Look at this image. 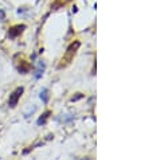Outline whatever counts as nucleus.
I'll return each instance as SVG.
<instances>
[{
	"label": "nucleus",
	"mask_w": 152,
	"mask_h": 160,
	"mask_svg": "<svg viewBox=\"0 0 152 160\" xmlns=\"http://www.w3.org/2000/svg\"><path fill=\"white\" fill-rule=\"evenodd\" d=\"M23 92H24V89H23V88L15 89V92L10 96V100H8V105H10L11 108H15V106H16V104H18V101H19V98L22 97Z\"/></svg>",
	"instance_id": "nucleus-1"
},
{
	"label": "nucleus",
	"mask_w": 152,
	"mask_h": 160,
	"mask_svg": "<svg viewBox=\"0 0 152 160\" xmlns=\"http://www.w3.org/2000/svg\"><path fill=\"white\" fill-rule=\"evenodd\" d=\"M24 28H26V26H24V24H18V26H14V27L10 28V31H8V36H10V38H16V36H18L20 32L23 31Z\"/></svg>",
	"instance_id": "nucleus-2"
},
{
	"label": "nucleus",
	"mask_w": 152,
	"mask_h": 160,
	"mask_svg": "<svg viewBox=\"0 0 152 160\" xmlns=\"http://www.w3.org/2000/svg\"><path fill=\"white\" fill-rule=\"evenodd\" d=\"M49 116H50V112H46L45 114H42V117H40L39 120H38V125H42V124H45Z\"/></svg>",
	"instance_id": "nucleus-3"
},
{
	"label": "nucleus",
	"mask_w": 152,
	"mask_h": 160,
	"mask_svg": "<svg viewBox=\"0 0 152 160\" xmlns=\"http://www.w3.org/2000/svg\"><path fill=\"white\" fill-rule=\"evenodd\" d=\"M40 98L43 100V102H47L49 101V90L47 89H45L43 92L40 93Z\"/></svg>",
	"instance_id": "nucleus-4"
},
{
	"label": "nucleus",
	"mask_w": 152,
	"mask_h": 160,
	"mask_svg": "<svg viewBox=\"0 0 152 160\" xmlns=\"http://www.w3.org/2000/svg\"><path fill=\"white\" fill-rule=\"evenodd\" d=\"M4 18H6V12H4L3 10H0V20H3Z\"/></svg>",
	"instance_id": "nucleus-5"
}]
</instances>
